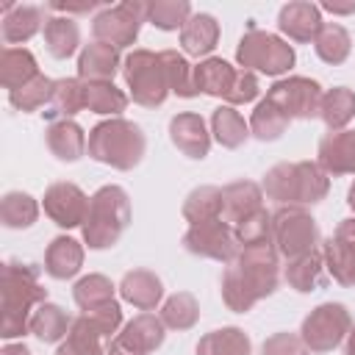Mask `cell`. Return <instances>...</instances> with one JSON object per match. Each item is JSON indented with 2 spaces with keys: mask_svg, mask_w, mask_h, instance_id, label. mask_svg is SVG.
Masks as SVG:
<instances>
[{
  "mask_svg": "<svg viewBox=\"0 0 355 355\" xmlns=\"http://www.w3.org/2000/svg\"><path fill=\"white\" fill-rule=\"evenodd\" d=\"M347 205L355 211V180H352V186L347 189Z\"/></svg>",
  "mask_w": 355,
  "mask_h": 355,
  "instance_id": "cell-54",
  "label": "cell"
},
{
  "mask_svg": "<svg viewBox=\"0 0 355 355\" xmlns=\"http://www.w3.org/2000/svg\"><path fill=\"white\" fill-rule=\"evenodd\" d=\"M83 100H86V111L100 114V116H119L130 97L114 86V80H83Z\"/></svg>",
  "mask_w": 355,
  "mask_h": 355,
  "instance_id": "cell-31",
  "label": "cell"
},
{
  "mask_svg": "<svg viewBox=\"0 0 355 355\" xmlns=\"http://www.w3.org/2000/svg\"><path fill=\"white\" fill-rule=\"evenodd\" d=\"M105 355H141L139 349H133L130 344H125L119 336H114L108 344H105Z\"/></svg>",
  "mask_w": 355,
  "mask_h": 355,
  "instance_id": "cell-50",
  "label": "cell"
},
{
  "mask_svg": "<svg viewBox=\"0 0 355 355\" xmlns=\"http://www.w3.org/2000/svg\"><path fill=\"white\" fill-rule=\"evenodd\" d=\"M125 344H130L133 349H139L141 355H150L155 352L164 338H166V324L161 322V316L150 313V311H141L139 316H133L119 333H116Z\"/></svg>",
  "mask_w": 355,
  "mask_h": 355,
  "instance_id": "cell-28",
  "label": "cell"
},
{
  "mask_svg": "<svg viewBox=\"0 0 355 355\" xmlns=\"http://www.w3.org/2000/svg\"><path fill=\"white\" fill-rule=\"evenodd\" d=\"M322 28H324L322 8L311 0H291L277 11V31L291 42H300V44L316 42Z\"/></svg>",
  "mask_w": 355,
  "mask_h": 355,
  "instance_id": "cell-17",
  "label": "cell"
},
{
  "mask_svg": "<svg viewBox=\"0 0 355 355\" xmlns=\"http://www.w3.org/2000/svg\"><path fill=\"white\" fill-rule=\"evenodd\" d=\"M222 216V186H197L183 200V219L200 225Z\"/></svg>",
  "mask_w": 355,
  "mask_h": 355,
  "instance_id": "cell-36",
  "label": "cell"
},
{
  "mask_svg": "<svg viewBox=\"0 0 355 355\" xmlns=\"http://www.w3.org/2000/svg\"><path fill=\"white\" fill-rule=\"evenodd\" d=\"M86 319H89V324L103 336V338H108L111 341V336L114 333H119V327H122V305L116 302V300H111V302H105V305H100V308H94V311H80Z\"/></svg>",
  "mask_w": 355,
  "mask_h": 355,
  "instance_id": "cell-47",
  "label": "cell"
},
{
  "mask_svg": "<svg viewBox=\"0 0 355 355\" xmlns=\"http://www.w3.org/2000/svg\"><path fill=\"white\" fill-rule=\"evenodd\" d=\"M352 330V316L341 302H322L316 305L300 324V338L311 352H330L336 349Z\"/></svg>",
  "mask_w": 355,
  "mask_h": 355,
  "instance_id": "cell-11",
  "label": "cell"
},
{
  "mask_svg": "<svg viewBox=\"0 0 355 355\" xmlns=\"http://www.w3.org/2000/svg\"><path fill=\"white\" fill-rule=\"evenodd\" d=\"M55 355H105L103 347V336L89 324V319L80 313L72 319V327L67 333V338L58 344Z\"/></svg>",
  "mask_w": 355,
  "mask_h": 355,
  "instance_id": "cell-38",
  "label": "cell"
},
{
  "mask_svg": "<svg viewBox=\"0 0 355 355\" xmlns=\"http://www.w3.org/2000/svg\"><path fill=\"white\" fill-rule=\"evenodd\" d=\"M44 8L58 11L61 17H69V14H89L92 8H97V3H78V6H72V3H50V6H44Z\"/></svg>",
  "mask_w": 355,
  "mask_h": 355,
  "instance_id": "cell-49",
  "label": "cell"
},
{
  "mask_svg": "<svg viewBox=\"0 0 355 355\" xmlns=\"http://www.w3.org/2000/svg\"><path fill=\"white\" fill-rule=\"evenodd\" d=\"M144 150H147L144 130L125 116L103 119L89 130V150H86L89 158L111 169L130 172L133 166L141 164Z\"/></svg>",
  "mask_w": 355,
  "mask_h": 355,
  "instance_id": "cell-4",
  "label": "cell"
},
{
  "mask_svg": "<svg viewBox=\"0 0 355 355\" xmlns=\"http://www.w3.org/2000/svg\"><path fill=\"white\" fill-rule=\"evenodd\" d=\"M183 247L191 255L219 261V263H233L241 250L233 225H227L222 216L200 225H189V230L183 233Z\"/></svg>",
  "mask_w": 355,
  "mask_h": 355,
  "instance_id": "cell-13",
  "label": "cell"
},
{
  "mask_svg": "<svg viewBox=\"0 0 355 355\" xmlns=\"http://www.w3.org/2000/svg\"><path fill=\"white\" fill-rule=\"evenodd\" d=\"M327 275L347 288H355V216L341 219L330 239L322 241Z\"/></svg>",
  "mask_w": 355,
  "mask_h": 355,
  "instance_id": "cell-14",
  "label": "cell"
},
{
  "mask_svg": "<svg viewBox=\"0 0 355 355\" xmlns=\"http://www.w3.org/2000/svg\"><path fill=\"white\" fill-rule=\"evenodd\" d=\"M3 14V42L6 44H22L28 39H33L39 31H44L47 8L42 6H19V3H3L0 6Z\"/></svg>",
  "mask_w": 355,
  "mask_h": 355,
  "instance_id": "cell-19",
  "label": "cell"
},
{
  "mask_svg": "<svg viewBox=\"0 0 355 355\" xmlns=\"http://www.w3.org/2000/svg\"><path fill=\"white\" fill-rule=\"evenodd\" d=\"M158 316L169 330H191L200 319V302L191 291H178L164 300Z\"/></svg>",
  "mask_w": 355,
  "mask_h": 355,
  "instance_id": "cell-40",
  "label": "cell"
},
{
  "mask_svg": "<svg viewBox=\"0 0 355 355\" xmlns=\"http://www.w3.org/2000/svg\"><path fill=\"white\" fill-rule=\"evenodd\" d=\"M280 286V255L275 241L258 247H241L236 261L222 272V302L233 313L252 311L255 302L272 297Z\"/></svg>",
  "mask_w": 355,
  "mask_h": 355,
  "instance_id": "cell-1",
  "label": "cell"
},
{
  "mask_svg": "<svg viewBox=\"0 0 355 355\" xmlns=\"http://www.w3.org/2000/svg\"><path fill=\"white\" fill-rule=\"evenodd\" d=\"M144 22H147V3L125 0L116 6L100 8L92 19V33H94V42L122 50V47H133Z\"/></svg>",
  "mask_w": 355,
  "mask_h": 355,
  "instance_id": "cell-10",
  "label": "cell"
},
{
  "mask_svg": "<svg viewBox=\"0 0 355 355\" xmlns=\"http://www.w3.org/2000/svg\"><path fill=\"white\" fill-rule=\"evenodd\" d=\"M236 239L239 247H258V244H269L272 241V214L266 208L255 211L252 216L241 219L236 227Z\"/></svg>",
  "mask_w": 355,
  "mask_h": 355,
  "instance_id": "cell-46",
  "label": "cell"
},
{
  "mask_svg": "<svg viewBox=\"0 0 355 355\" xmlns=\"http://www.w3.org/2000/svg\"><path fill=\"white\" fill-rule=\"evenodd\" d=\"M194 352L197 355H252V341L241 327L227 324V327L205 333L197 341Z\"/></svg>",
  "mask_w": 355,
  "mask_h": 355,
  "instance_id": "cell-33",
  "label": "cell"
},
{
  "mask_svg": "<svg viewBox=\"0 0 355 355\" xmlns=\"http://www.w3.org/2000/svg\"><path fill=\"white\" fill-rule=\"evenodd\" d=\"M313 50H316V55H319L324 64L338 67V64H344V61L349 58L352 36H349V31H347L344 25H338V22H324V28L319 31V36H316V42H313Z\"/></svg>",
  "mask_w": 355,
  "mask_h": 355,
  "instance_id": "cell-39",
  "label": "cell"
},
{
  "mask_svg": "<svg viewBox=\"0 0 355 355\" xmlns=\"http://www.w3.org/2000/svg\"><path fill=\"white\" fill-rule=\"evenodd\" d=\"M114 291H116V286H114L105 275H97V272H94V275H86V277H80V280L75 283L72 300H75V305H78L80 311H94V308H100V305L116 300Z\"/></svg>",
  "mask_w": 355,
  "mask_h": 355,
  "instance_id": "cell-43",
  "label": "cell"
},
{
  "mask_svg": "<svg viewBox=\"0 0 355 355\" xmlns=\"http://www.w3.org/2000/svg\"><path fill=\"white\" fill-rule=\"evenodd\" d=\"M130 197L122 186L108 183L100 186L92 197H89V211L86 219L80 225L83 233V244L89 250H108L114 247L122 233L130 225Z\"/></svg>",
  "mask_w": 355,
  "mask_h": 355,
  "instance_id": "cell-5",
  "label": "cell"
},
{
  "mask_svg": "<svg viewBox=\"0 0 355 355\" xmlns=\"http://www.w3.org/2000/svg\"><path fill=\"white\" fill-rule=\"evenodd\" d=\"M72 319L75 316H69L61 305L42 302L31 316V333L44 344H61L72 327Z\"/></svg>",
  "mask_w": 355,
  "mask_h": 355,
  "instance_id": "cell-32",
  "label": "cell"
},
{
  "mask_svg": "<svg viewBox=\"0 0 355 355\" xmlns=\"http://www.w3.org/2000/svg\"><path fill=\"white\" fill-rule=\"evenodd\" d=\"M36 75H42V72H39V64H36L31 50H25V47H3V53H0V83L8 92L31 83Z\"/></svg>",
  "mask_w": 355,
  "mask_h": 355,
  "instance_id": "cell-30",
  "label": "cell"
},
{
  "mask_svg": "<svg viewBox=\"0 0 355 355\" xmlns=\"http://www.w3.org/2000/svg\"><path fill=\"white\" fill-rule=\"evenodd\" d=\"M53 86H55L53 78L36 75L31 83H25V86H19V89H14V92H8V103H11L17 111H22V114L39 111V108L47 105V100H50V94H53Z\"/></svg>",
  "mask_w": 355,
  "mask_h": 355,
  "instance_id": "cell-45",
  "label": "cell"
},
{
  "mask_svg": "<svg viewBox=\"0 0 355 355\" xmlns=\"http://www.w3.org/2000/svg\"><path fill=\"white\" fill-rule=\"evenodd\" d=\"M319 8L330 11V14H355V0H349V3H322Z\"/></svg>",
  "mask_w": 355,
  "mask_h": 355,
  "instance_id": "cell-51",
  "label": "cell"
},
{
  "mask_svg": "<svg viewBox=\"0 0 355 355\" xmlns=\"http://www.w3.org/2000/svg\"><path fill=\"white\" fill-rule=\"evenodd\" d=\"M122 69L119 50L103 42L83 44L78 53V78L80 80H114V75Z\"/></svg>",
  "mask_w": 355,
  "mask_h": 355,
  "instance_id": "cell-24",
  "label": "cell"
},
{
  "mask_svg": "<svg viewBox=\"0 0 355 355\" xmlns=\"http://www.w3.org/2000/svg\"><path fill=\"white\" fill-rule=\"evenodd\" d=\"M83 244L72 236H55L44 250V272L53 280H69L83 266Z\"/></svg>",
  "mask_w": 355,
  "mask_h": 355,
  "instance_id": "cell-25",
  "label": "cell"
},
{
  "mask_svg": "<svg viewBox=\"0 0 355 355\" xmlns=\"http://www.w3.org/2000/svg\"><path fill=\"white\" fill-rule=\"evenodd\" d=\"M80 111H86L83 80L80 78H58L47 105L42 108V116L50 122H61V119H72Z\"/></svg>",
  "mask_w": 355,
  "mask_h": 355,
  "instance_id": "cell-27",
  "label": "cell"
},
{
  "mask_svg": "<svg viewBox=\"0 0 355 355\" xmlns=\"http://www.w3.org/2000/svg\"><path fill=\"white\" fill-rule=\"evenodd\" d=\"M344 355H355V324H352V330H349V336L344 341Z\"/></svg>",
  "mask_w": 355,
  "mask_h": 355,
  "instance_id": "cell-53",
  "label": "cell"
},
{
  "mask_svg": "<svg viewBox=\"0 0 355 355\" xmlns=\"http://www.w3.org/2000/svg\"><path fill=\"white\" fill-rule=\"evenodd\" d=\"M44 141L47 150L64 161V164H75L83 158V153L89 150V136L86 130L75 122V119H61V122H50L44 130Z\"/></svg>",
  "mask_w": 355,
  "mask_h": 355,
  "instance_id": "cell-22",
  "label": "cell"
},
{
  "mask_svg": "<svg viewBox=\"0 0 355 355\" xmlns=\"http://www.w3.org/2000/svg\"><path fill=\"white\" fill-rule=\"evenodd\" d=\"M36 263L6 261L0 272V297H3V316H0V336L6 341L31 333L33 311L47 302V288L39 280Z\"/></svg>",
  "mask_w": 355,
  "mask_h": 355,
  "instance_id": "cell-2",
  "label": "cell"
},
{
  "mask_svg": "<svg viewBox=\"0 0 355 355\" xmlns=\"http://www.w3.org/2000/svg\"><path fill=\"white\" fill-rule=\"evenodd\" d=\"M263 208V189L252 180H233L222 186V219L227 225H239Z\"/></svg>",
  "mask_w": 355,
  "mask_h": 355,
  "instance_id": "cell-20",
  "label": "cell"
},
{
  "mask_svg": "<svg viewBox=\"0 0 355 355\" xmlns=\"http://www.w3.org/2000/svg\"><path fill=\"white\" fill-rule=\"evenodd\" d=\"M294 61H297V53L286 39L269 31H261L252 19L247 22V31L236 44V64L241 69L280 78L294 67Z\"/></svg>",
  "mask_w": 355,
  "mask_h": 355,
  "instance_id": "cell-7",
  "label": "cell"
},
{
  "mask_svg": "<svg viewBox=\"0 0 355 355\" xmlns=\"http://www.w3.org/2000/svg\"><path fill=\"white\" fill-rule=\"evenodd\" d=\"M42 205H44V214L50 216L53 225H58L64 230H72V227L83 225L86 211H89V197L78 183L58 180V183H50L44 189Z\"/></svg>",
  "mask_w": 355,
  "mask_h": 355,
  "instance_id": "cell-15",
  "label": "cell"
},
{
  "mask_svg": "<svg viewBox=\"0 0 355 355\" xmlns=\"http://www.w3.org/2000/svg\"><path fill=\"white\" fill-rule=\"evenodd\" d=\"M116 288H119V297L125 302H130L133 308H139V311H153L164 300V283L150 269H130V272H125Z\"/></svg>",
  "mask_w": 355,
  "mask_h": 355,
  "instance_id": "cell-21",
  "label": "cell"
},
{
  "mask_svg": "<svg viewBox=\"0 0 355 355\" xmlns=\"http://www.w3.org/2000/svg\"><path fill=\"white\" fill-rule=\"evenodd\" d=\"M261 355H311V349L305 347L300 333H272L263 341Z\"/></svg>",
  "mask_w": 355,
  "mask_h": 355,
  "instance_id": "cell-48",
  "label": "cell"
},
{
  "mask_svg": "<svg viewBox=\"0 0 355 355\" xmlns=\"http://www.w3.org/2000/svg\"><path fill=\"white\" fill-rule=\"evenodd\" d=\"M0 355H31V349L25 344H6L0 349Z\"/></svg>",
  "mask_w": 355,
  "mask_h": 355,
  "instance_id": "cell-52",
  "label": "cell"
},
{
  "mask_svg": "<svg viewBox=\"0 0 355 355\" xmlns=\"http://www.w3.org/2000/svg\"><path fill=\"white\" fill-rule=\"evenodd\" d=\"M194 86L200 94L219 97V100H225V105H233V108L252 103L261 92L255 72L233 67L230 61L216 58V55H208L194 67Z\"/></svg>",
  "mask_w": 355,
  "mask_h": 355,
  "instance_id": "cell-6",
  "label": "cell"
},
{
  "mask_svg": "<svg viewBox=\"0 0 355 355\" xmlns=\"http://www.w3.org/2000/svg\"><path fill=\"white\" fill-rule=\"evenodd\" d=\"M322 86L313 78L305 75H288L275 80L266 89V100L283 111L288 119H313L319 116V105H322Z\"/></svg>",
  "mask_w": 355,
  "mask_h": 355,
  "instance_id": "cell-12",
  "label": "cell"
},
{
  "mask_svg": "<svg viewBox=\"0 0 355 355\" xmlns=\"http://www.w3.org/2000/svg\"><path fill=\"white\" fill-rule=\"evenodd\" d=\"M42 36H44L47 53H50L53 58H58V61L75 55L78 47H80V28H78V22H75L72 17H61V14L50 17V19L44 22Z\"/></svg>",
  "mask_w": 355,
  "mask_h": 355,
  "instance_id": "cell-29",
  "label": "cell"
},
{
  "mask_svg": "<svg viewBox=\"0 0 355 355\" xmlns=\"http://www.w3.org/2000/svg\"><path fill=\"white\" fill-rule=\"evenodd\" d=\"M316 164L327 178L355 175V128L327 130L316 144Z\"/></svg>",
  "mask_w": 355,
  "mask_h": 355,
  "instance_id": "cell-16",
  "label": "cell"
},
{
  "mask_svg": "<svg viewBox=\"0 0 355 355\" xmlns=\"http://www.w3.org/2000/svg\"><path fill=\"white\" fill-rule=\"evenodd\" d=\"M272 241L286 261L319 250V225L311 211L297 205H277L272 214Z\"/></svg>",
  "mask_w": 355,
  "mask_h": 355,
  "instance_id": "cell-9",
  "label": "cell"
},
{
  "mask_svg": "<svg viewBox=\"0 0 355 355\" xmlns=\"http://www.w3.org/2000/svg\"><path fill=\"white\" fill-rule=\"evenodd\" d=\"M169 139L191 161H202L211 153V133L205 119L194 111H180L169 119Z\"/></svg>",
  "mask_w": 355,
  "mask_h": 355,
  "instance_id": "cell-18",
  "label": "cell"
},
{
  "mask_svg": "<svg viewBox=\"0 0 355 355\" xmlns=\"http://www.w3.org/2000/svg\"><path fill=\"white\" fill-rule=\"evenodd\" d=\"M288 125L291 119L263 97L250 116V136H255L258 141H277L288 130Z\"/></svg>",
  "mask_w": 355,
  "mask_h": 355,
  "instance_id": "cell-41",
  "label": "cell"
},
{
  "mask_svg": "<svg viewBox=\"0 0 355 355\" xmlns=\"http://www.w3.org/2000/svg\"><path fill=\"white\" fill-rule=\"evenodd\" d=\"M219 33L222 31L214 14H205V11L191 14L189 22L180 28V47L186 55H194V58L208 55L219 44Z\"/></svg>",
  "mask_w": 355,
  "mask_h": 355,
  "instance_id": "cell-26",
  "label": "cell"
},
{
  "mask_svg": "<svg viewBox=\"0 0 355 355\" xmlns=\"http://www.w3.org/2000/svg\"><path fill=\"white\" fill-rule=\"evenodd\" d=\"M164 69H166V80H169V92L178 97H197V86H194V67L186 61V55H180L178 50H158Z\"/></svg>",
  "mask_w": 355,
  "mask_h": 355,
  "instance_id": "cell-42",
  "label": "cell"
},
{
  "mask_svg": "<svg viewBox=\"0 0 355 355\" xmlns=\"http://www.w3.org/2000/svg\"><path fill=\"white\" fill-rule=\"evenodd\" d=\"M355 116V92L347 86H333L322 94L319 119L327 130H344Z\"/></svg>",
  "mask_w": 355,
  "mask_h": 355,
  "instance_id": "cell-35",
  "label": "cell"
},
{
  "mask_svg": "<svg viewBox=\"0 0 355 355\" xmlns=\"http://www.w3.org/2000/svg\"><path fill=\"white\" fill-rule=\"evenodd\" d=\"M261 189L277 205L305 208L327 197L330 178L316 161H280L272 169H266Z\"/></svg>",
  "mask_w": 355,
  "mask_h": 355,
  "instance_id": "cell-3",
  "label": "cell"
},
{
  "mask_svg": "<svg viewBox=\"0 0 355 355\" xmlns=\"http://www.w3.org/2000/svg\"><path fill=\"white\" fill-rule=\"evenodd\" d=\"M122 78L130 100L141 108H158L172 94L161 53H153L147 47H136L122 58Z\"/></svg>",
  "mask_w": 355,
  "mask_h": 355,
  "instance_id": "cell-8",
  "label": "cell"
},
{
  "mask_svg": "<svg viewBox=\"0 0 355 355\" xmlns=\"http://www.w3.org/2000/svg\"><path fill=\"white\" fill-rule=\"evenodd\" d=\"M189 0H153L147 3V22L158 31H180L191 17Z\"/></svg>",
  "mask_w": 355,
  "mask_h": 355,
  "instance_id": "cell-44",
  "label": "cell"
},
{
  "mask_svg": "<svg viewBox=\"0 0 355 355\" xmlns=\"http://www.w3.org/2000/svg\"><path fill=\"white\" fill-rule=\"evenodd\" d=\"M211 133L225 150H239L250 139V122L233 105H219L211 114Z\"/></svg>",
  "mask_w": 355,
  "mask_h": 355,
  "instance_id": "cell-34",
  "label": "cell"
},
{
  "mask_svg": "<svg viewBox=\"0 0 355 355\" xmlns=\"http://www.w3.org/2000/svg\"><path fill=\"white\" fill-rule=\"evenodd\" d=\"M39 219V202L28 191H8L0 200V222L8 230H25Z\"/></svg>",
  "mask_w": 355,
  "mask_h": 355,
  "instance_id": "cell-37",
  "label": "cell"
},
{
  "mask_svg": "<svg viewBox=\"0 0 355 355\" xmlns=\"http://www.w3.org/2000/svg\"><path fill=\"white\" fill-rule=\"evenodd\" d=\"M283 280L288 283V288H294L300 294H311V291L324 288L327 286V266H324L322 250H313L308 255H300V258L286 261Z\"/></svg>",
  "mask_w": 355,
  "mask_h": 355,
  "instance_id": "cell-23",
  "label": "cell"
}]
</instances>
